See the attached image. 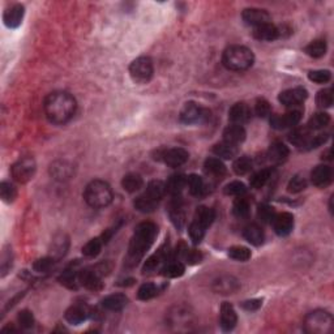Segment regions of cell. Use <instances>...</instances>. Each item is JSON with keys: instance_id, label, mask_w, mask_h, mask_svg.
<instances>
[{"instance_id": "6da1fadb", "label": "cell", "mask_w": 334, "mask_h": 334, "mask_svg": "<svg viewBox=\"0 0 334 334\" xmlns=\"http://www.w3.org/2000/svg\"><path fill=\"white\" fill-rule=\"evenodd\" d=\"M76 99L67 92H54L44 99V114L54 124H64L76 113Z\"/></svg>"}, {"instance_id": "7a4b0ae2", "label": "cell", "mask_w": 334, "mask_h": 334, "mask_svg": "<svg viewBox=\"0 0 334 334\" xmlns=\"http://www.w3.org/2000/svg\"><path fill=\"white\" fill-rule=\"evenodd\" d=\"M158 228L157 226L151 223V222H142L135 230L132 239L130 243V248H128V258L127 261L132 265L139 263L144 254L146 253L151 244L154 243V239L157 237Z\"/></svg>"}, {"instance_id": "3957f363", "label": "cell", "mask_w": 334, "mask_h": 334, "mask_svg": "<svg viewBox=\"0 0 334 334\" xmlns=\"http://www.w3.org/2000/svg\"><path fill=\"white\" fill-rule=\"evenodd\" d=\"M253 53L248 47L239 46V44L226 48L223 53V58H222V62L226 68L237 72L248 69L253 64Z\"/></svg>"}, {"instance_id": "277c9868", "label": "cell", "mask_w": 334, "mask_h": 334, "mask_svg": "<svg viewBox=\"0 0 334 334\" xmlns=\"http://www.w3.org/2000/svg\"><path fill=\"white\" fill-rule=\"evenodd\" d=\"M113 189L109 183L104 181H93L86 186L84 198L89 207L99 209L111 204L113 201Z\"/></svg>"}, {"instance_id": "5b68a950", "label": "cell", "mask_w": 334, "mask_h": 334, "mask_svg": "<svg viewBox=\"0 0 334 334\" xmlns=\"http://www.w3.org/2000/svg\"><path fill=\"white\" fill-rule=\"evenodd\" d=\"M333 316L326 311H314L304 319V330L311 334H329L333 331Z\"/></svg>"}, {"instance_id": "8992f818", "label": "cell", "mask_w": 334, "mask_h": 334, "mask_svg": "<svg viewBox=\"0 0 334 334\" xmlns=\"http://www.w3.org/2000/svg\"><path fill=\"white\" fill-rule=\"evenodd\" d=\"M154 73L153 62L150 58L141 57L133 60L130 65V74L132 80L137 84H146L151 80Z\"/></svg>"}, {"instance_id": "52a82bcc", "label": "cell", "mask_w": 334, "mask_h": 334, "mask_svg": "<svg viewBox=\"0 0 334 334\" xmlns=\"http://www.w3.org/2000/svg\"><path fill=\"white\" fill-rule=\"evenodd\" d=\"M36 161L32 157H24L13 165L12 176L18 183H28L36 174Z\"/></svg>"}, {"instance_id": "ba28073f", "label": "cell", "mask_w": 334, "mask_h": 334, "mask_svg": "<svg viewBox=\"0 0 334 334\" xmlns=\"http://www.w3.org/2000/svg\"><path fill=\"white\" fill-rule=\"evenodd\" d=\"M208 118H210V111L198 107L193 102H188L184 105L181 113V121L184 124H193L197 121L207 120Z\"/></svg>"}, {"instance_id": "9c48e42d", "label": "cell", "mask_w": 334, "mask_h": 334, "mask_svg": "<svg viewBox=\"0 0 334 334\" xmlns=\"http://www.w3.org/2000/svg\"><path fill=\"white\" fill-rule=\"evenodd\" d=\"M308 93L303 88L287 89L279 94V102L286 107H295L302 105L307 99Z\"/></svg>"}, {"instance_id": "30bf717a", "label": "cell", "mask_w": 334, "mask_h": 334, "mask_svg": "<svg viewBox=\"0 0 334 334\" xmlns=\"http://www.w3.org/2000/svg\"><path fill=\"white\" fill-rule=\"evenodd\" d=\"M302 119V111L299 110H293L284 115H273L270 118V124L275 130H285L296 125Z\"/></svg>"}, {"instance_id": "8fae6325", "label": "cell", "mask_w": 334, "mask_h": 334, "mask_svg": "<svg viewBox=\"0 0 334 334\" xmlns=\"http://www.w3.org/2000/svg\"><path fill=\"white\" fill-rule=\"evenodd\" d=\"M161 158L170 167H179V166L184 165L188 161L189 154L186 149L171 148L167 149V150H163L161 153Z\"/></svg>"}, {"instance_id": "7c38bea8", "label": "cell", "mask_w": 334, "mask_h": 334, "mask_svg": "<svg viewBox=\"0 0 334 334\" xmlns=\"http://www.w3.org/2000/svg\"><path fill=\"white\" fill-rule=\"evenodd\" d=\"M240 289V284L237 278L231 275H221L213 282V290L217 294L222 295H228V294H235Z\"/></svg>"}, {"instance_id": "4fadbf2b", "label": "cell", "mask_w": 334, "mask_h": 334, "mask_svg": "<svg viewBox=\"0 0 334 334\" xmlns=\"http://www.w3.org/2000/svg\"><path fill=\"white\" fill-rule=\"evenodd\" d=\"M272 222L275 234L279 235V237H286L294 228V216L290 213H287V212L275 214V217L273 218Z\"/></svg>"}, {"instance_id": "5bb4252c", "label": "cell", "mask_w": 334, "mask_h": 334, "mask_svg": "<svg viewBox=\"0 0 334 334\" xmlns=\"http://www.w3.org/2000/svg\"><path fill=\"white\" fill-rule=\"evenodd\" d=\"M79 282L80 285H83L85 289L90 291H99L102 290L104 287V284H102V279L98 274V272L92 269H84L79 273Z\"/></svg>"}, {"instance_id": "9a60e30c", "label": "cell", "mask_w": 334, "mask_h": 334, "mask_svg": "<svg viewBox=\"0 0 334 334\" xmlns=\"http://www.w3.org/2000/svg\"><path fill=\"white\" fill-rule=\"evenodd\" d=\"M242 17L247 25H251V27L253 28L270 22L269 13L266 12V11H264V9H259V8L244 9Z\"/></svg>"}, {"instance_id": "2e32d148", "label": "cell", "mask_w": 334, "mask_h": 334, "mask_svg": "<svg viewBox=\"0 0 334 334\" xmlns=\"http://www.w3.org/2000/svg\"><path fill=\"white\" fill-rule=\"evenodd\" d=\"M24 6H21V4H15L11 8H8L4 12L3 20L4 24L7 25L11 29H15V28H18L22 22V18H24Z\"/></svg>"}, {"instance_id": "e0dca14e", "label": "cell", "mask_w": 334, "mask_h": 334, "mask_svg": "<svg viewBox=\"0 0 334 334\" xmlns=\"http://www.w3.org/2000/svg\"><path fill=\"white\" fill-rule=\"evenodd\" d=\"M311 181L314 186L320 187V188L329 186L331 182V169L326 165L316 166L311 172Z\"/></svg>"}, {"instance_id": "ac0fdd59", "label": "cell", "mask_w": 334, "mask_h": 334, "mask_svg": "<svg viewBox=\"0 0 334 334\" xmlns=\"http://www.w3.org/2000/svg\"><path fill=\"white\" fill-rule=\"evenodd\" d=\"M228 118L234 124L242 125L243 123H246L251 119V109L248 107V105L243 104V102L235 104L228 111Z\"/></svg>"}, {"instance_id": "d6986e66", "label": "cell", "mask_w": 334, "mask_h": 334, "mask_svg": "<svg viewBox=\"0 0 334 334\" xmlns=\"http://www.w3.org/2000/svg\"><path fill=\"white\" fill-rule=\"evenodd\" d=\"M238 322L237 312L230 303H223L221 305V328L225 331H230L235 328Z\"/></svg>"}, {"instance_id": "ffe728a7", "label": "cell", "mask_w": 334, "mask_h": 334, "mask_svg": "<svg viewBox=\"0 0 334 334\" xmlns=\"http://www.w3.org/2000/svg\"><path fill=\"white\" fill-rule=\"evenodd\" d=\"M246 140V130L240 124H231L223 131V141L231 145H239Z\"/></svg>"}, {"instance_id": "44dd1931", "label": "cell", "mask_w": 334, "mask_h": 334, "mask_svg": "<svg viewBox=\"0 0 334 334\" xmlns=\"http://www.w3.org/2000/svg\"><path fill=\"white\" fill-rule=\"evenodd\" d=\"M289 154H290V151H289V148L285 144L275 141L273 142L269 150H268V158L274 165H281L289 158Z\"/></svg>"}, {"instance_id": "7402d4cb", "label": "cell", "mask_w": 334, "mask_h": 334, "mask_svg": "<svg viewBox=\"0 0 334 334\" xmlns=\"http://www.w3.org/2000/svg\"><path fill=\"white\" fill-rule=\"evenodd\" d=\"M253 37L259 41H266V42H272L275 41V39L279 37V30H278L277 27H274L273 24L268 22V24L260 25V27H256L253 29Z\"/></svg>"}, {"instance_id": "603a6c76", "label": "cell", "mask_w": 334, "mask_h": 334, "mask_svg": "<svg viewBox=\"0 0 334 334\" xmlns=\"http://www.w3.org/2000/svg\"><path fill=\"white\" fill-rule=\"evenodd\" d=\"M128 304V298L124 294H111L102 300V307L107 311L119 312Z\"/></svg>"}, {"instance_id": "cb8c5ba5", "label": "cell", "mask_w": 334, "mask_h": 334, "mask_svg": "<svg viewBox=\"0 0 334 334\" xmlns=\"http://www.w3.org/2000/svg\"><path fill=\"white\" fill-rule=\"evenodd\" d=\"M88 317V311L84 305L76 304L72 305L65 312V320L72 324V325H80L81 322H84Z\"/></svg>"}, {"instance_id": "d4e9b609", "label": "cell", "mask_w": 334, "mask_h": 334, "mask_svg": "<svg viewBox=\"0 0 334 334\" xmlns=\"http://www.w3.org/2000/svg\"><path fill=\"white\" fill-rule=\"evenodd\" d=\"M51 174L55 179L65 181V179H69L73 175V167H72L71 163L65 162V161H59V162L51 165Z\"/></svg>"}, {"instance_id": "484cf974", "label": "cell", "mask_w": 334, "mask_h": 334, "mask_svg": "<svg viewBox=\"0 0 334 334\" xmlns=\"http://www.w3.org/2000/svg\"><path fill=\"white\" fill-rule=\"evenodd\" d=\"M214 219H216V212H214L213 209H210V208L208 207H200L196 210L195 219H193V221L200 223L202 227L208 228L213 223Z\"/></svg>"}, {"instance_id": "4316f807", "label": "cell", "mask_w": 334, "mask_h": 334, "mask_svg": "<svg viewBox=\"0 0 334 334\" xmlns=\"http://www.w3.org/2000/svg\"><path fill=\"white\" fill-rule=\"evenodd\" d=\"M186 187H187V176H184V175L182 174L172 175L169 181H167V183H166V191H167L169 193H171V195L177 196L179 193H182V191H183Z\"/></svg>"}, {"instance_id": "83f0119b", "label": "cell", "mask_w": 334, "mask_h": 334, "mask_svg": "<svg viewBox=\"0 0 334 334\" xmlns=\"http://www.w3.org/2000/svg\"><path fill=\"white\" fill-rule=\"evenodd\" d=\"M244 238L253 246H260L264 242V231L259 225H248L244 228Z\"/></svg>"}, {"instance_id": "f1b7e54d", "label": "cell", "mask_w": 334, "mask_h": 334, "mask_svg": "<svg viewBox=\"0 0 334 334\" xmlns=\"http://www.w3.org/2000/svg\"><path fill=\"white\" fill-rule=\"evenodd\" d=\"M214 154L217 157H221L223 160H231V158L237 157L238 154V148L237 145H231L228 142H219L217 145H214L213 148Z\"/></svg>"}, {"instance_id": "f546056e", "label": "cell", "mask_w": 334, "mask_h": 334, "mask_svg": "<svg viewBox=\"0 0 334 334\" xmlns=\"http://www.w3.org/2000/svg\"><path fill=\"white\" fill-rule=\"evenodd\" d=\"M205 171L212 176H222L226 174V166L219 158H208L205 161Z\"/></svg>"}, {"instance_id": "4dcf8cb0", "label": "cell", "mask_w": 334, "mask_h": 334, "mask_svg": "<svg viewBox=\"0 0 334 334\" xmlns=\"http://www.w3.org/2000/svg\"><path fill=\"white\" fill-rule=\"evenodd\" d=\"M142 186H144V181L139 174H127L121 181V187L131 193L139 191Z\"/></svg>"}, {"instance_id": "1f68e13d", "label": "cell", "mask_w": 334, "mask_h": 334, "mask_svg": "<svg viewBox=\"0 0 334 334\" xmlns=\"http://www.w3.org/2000/svg\"><path fill=\"white\" fill-rule=\"evenodd\" d=\"M157 205L158 201L153 200V198L146 195V193H142L141 196H139V197L135 200V208H136L137 210H140V212H142V213H150V212H153V210L157 208Z\"/></svg>"}, {"instance_id": "d6a6232c", "label": "cell", "mask_w": 334, "mask_h": 334, "mask_svg": "<svg viewBox=\"0 0 334 334\" xmlns=\"http://www.w3.org/2000/svg\"><path fill=\"white\" fill-rule=\"evenodd\" d=\"M166 192H167V191H166V184L161 181L150 182V183L148 184V187H146L145 191L146 195L150 196L153 200H156V201L158 202L162 200V197L166 195Z\"/></svg>"}, {"instance_id": "836d02e7", "label": "cell", "mask_w": 334, "mask_h": 334, "mask_svg": "<svg viewBox=\"0 0 334 334\" xmlns=\"http://www.w3.org/2000/svg\"><path fill=\"white\" fill-rule=\"evenodd\" d=\"M170 217H171V221L174 222V225L177 228H182L186 223V213L183 210V205L177 200L172 202L171 208H170Z\"/></svg>"}, {"instance_id": "e575fe53", "label": "cell", "mask_w": 334, "mask_h": 334, "mask_svg": "<svg viewBox=\"0 0 334 334\" xmlns=\"http://www.w3.org/2000/svg\"><path fill=\"white\" fill-rule=\"evenodd\" d=\"M184 270H186V268H184L183 264H182L181 261L176 260V261H172V263L166 264L161 272H162V275H165V277L176 278V277H181V275H183Z\"/></svg>"}, {"instance_id": "d590c367", "label": "cell", "mask_w": 334, "mask_h": 334, "mask_svg": "<svg viewBox=\"0 0 334 334\" xmlns=\"http://www.w3.org/2000/svg\"><path fill=\"white\" fill-rule=\"evenodd\" d=\"M305 53L310 55L311 58H321L325 55L326 53V42L324 39H316V41L311 42L305 47Z\"/></svg>"}, {"instance_id": "8d00e7d4", "label": "cell", "mask_w": 334, "mask_h": 334, "mask_svg": "<svg viewBox=\"0 0 334 334\" xmlns=\"http://www.w3.org/2000/svg\"><path fill=\"white\" fill-rule=\"evenodd\" d=\"M329 121H330V116H329L328 114L317 113L310 119V121H308V124H307L308 125L307 128L311 131L322 130V128L326 127V125L329 124Z\"/></svg>"}, {"instance_id": "74e56055", "label": "cell", "mask_w": 334, "mask_h": 334, "mask_svg": "<svg viewBox=\"0 0 334 334\" xmlns=\"http://www.w3.org/2000/svg\"><path fill=\"white\" fill-rule=\"evenodd\" d=\"M187 186H188V189H189V192H191V195H193V196L201 195L205 189V184H204V181H202V177L198 176V175H196V174H193V175H191V176L187 177Z\"/></svg>"}, {"instance_id": "f35d334b", "label": "cell", "mask_w": 334, "mask_h": 334, "mask_svg": "<svg viewBox=\"0 0 334 334\" xmlns=\"http://www.w3.org/2000/svg\"><path fill=\"white\" fill-rule=\"evenodd\" d=\"M102 244H104V242H102L101 238H94V239L89 240L85 246L83 247L84 256H86V258H90V259L98 256L102 249Z\"/></svg>"}, {"instance_id": "ab89813d", "label": "cell", "mask_w": 334, "mask_h": 334, "mask_svg": "<svg viewBox=\"0 0 334 334\" xmlns=\"http://www.w3.org/2000/svg\"><path fill=\"white\" fill-rule=\"evenodd\" d=\"M272 175V170L270 169H263L251 177V187L254 189H260L268 183Z\"/></svg>"}, {"instance_id": "60d3db41", "label": "cell", "mask_w": 334, "mask_h": 334, "mask_svg": "<svg viewBox=\"0 0 334 334\" xmlns=\"http://www.w3.org/2000/svg\"><path fill=\"white\" fill-rule=\"evenodd\" d=\"M165 258H166V251H163V249H160L157 253H154L153 256H150V258L146 260L145 265H144V269H142L144 270V273L154 272V270L160 266V264L162 263V261H165Z\"/></svg>"}, {"instance_id": "b9f144b4", "label": "cell", "mask_w": 334, "mask_h": 334, "mask_svg": "<svg viewBox=\"0 0 334 334\" xmlns=\"http://www.w3.org/2000/svg\"><path fill=\"white\" fill-rule=\"evenodd\" d=\"M334 101V94H333V89L328 88L324 89V90H320L316 95V104L319 105V107L321 109H328L333 105Z\"/></svg>"}, {"instance_id": "7bdbcfd3", "label": "cell", "mask_w": 334, "mask_h": 334, "mask_svg": "<svg viewBox=\"0 0 334 334\" xmlns=\"http://www.w3.org/2000/svg\"><path fill=\"white\" fill-rule=\"evenodd\" d=\"M0 197L4 202H12L17 197V189L13 184L3 182L0 184Z\"/></svg>"}, {"instance_id": "ee69618b", "label": "cell", "mask_w": 334, "mask_h": 334, "mask_svg": "<svg viewBox=\"0 0 334 334\" xmlns=\"http://www.w3.org/2000/svg\"><path fill=\"white\" fill-rule=\"evenodd\" d=\"M249 202L247 201L246 198L240 197L237 198L235 201H234V205H233V213L234 216L238 217V218H244V217H247L249 214Z\"/></svg>"}, {"instance_id": "f6af8a7d", "label": "cell", "mask_w": 334, "mask_h": 334, "mask_svg": "<svg viewBox=\"0 0 334 334\" xmlns=\"http://www.w3.org/2000/svg\"><path fill=\"white\" fill-rule=\"evenodd\" d=\"M158 293H160V289L154 284H144L139 289L137 296L140 300H150L154 296H157Z\"/></svg>"}, {"instance_id": "bcb514c9", "label": "cell", "mask_w": 334, "mask_h": 334, "mask_svg": "<svg viewBox=\"0 0 334 334\" xmlns=\"http://www.w3.org/2000/svg\"><path fill=\"white\" fill-rule=\"evenodd\" d=\"M228 256H230L233 260L247 261L251 259V251H249L247 247L235 246V247H231V248L228 249Z\"/></svg>"}, {"instance_id": "7dc6e473", "label": "cell", "mask_w": 334, "mask_h": 334, "mask_svg": "<svg viewBox=\"0 0 334 334\" xmlns=\"http://www.w3.org/2000/svg\"><path fill=\"white\" fill-rule=\"evenodd\" d=\"M308 131H310L308 128H299V130H295L290 135V141L296 146H304L305 142H307L308 139L311 137Z\"/></svg>"}, {"instance_id": "c3c4849f", "label": "cell", "mask_w": 334, "mask_h": 334, "mask_svg": "<svg viewBox=\"0 0 334 334\" xmlns=\"http://www.w3.org/2000/svg\"><path fill=\"white\" fill-rule=\"evenodd\" d=\"M205 230H207V228L202 227V226L200 225V223H197L196 221H193L192 223L189 225V228H188V233H189V237H191V240H192L195 244H198V243H200L202 239H204Z\"/></svg>"}, {"instance_id": "681fc988", "label": "cell", "mask_w": 334, "mask_h": 334, "mask_svg": "<svg viewBox=\"0 0 334 334\" xmlns=\"http://www.w3.org/2000/svg\"><path fill=\"white\" fill-rule=\"evenodd\" d=\"M234 171L238 175H246L252 170V161L248 157H239L234 162Z\"/></svg>"}, {"instance_id": "f907efd6", "label": "cell", "mask_w": 334, "mask_h": 334, "mask_svg": "<svg viewBox=\"0 0 334 334\" xmlns=\"http://www.w3.org/2000/svg\"><path fill=\"white\" fill-rule=\"evenodd\" d=\"M330 71H328V69H316V71H311L308 73V79L316 84L328 83L330 80Z\"/></svg>"}, {"instance_id": "816d5d0a", "label": "cell", "mask_w": 334, "mask_h": 334, "mask_svg": "<svg viewBox=\"0 0 334 334\" xmlns=\"http://www.w3.org/2000/svg\"><path fill=\"white\" fill-rule=\"evenodd\" d=\"M59 282L64 285L68 289H77V282H79V275L74 274L73 270H65L59 277Z\"/></svg>"}, {"instance_id": "f5cc1de1", "label": "cell", "mask_w": 334, "mask_h": 334, "mask_svg": "<svg viewBox=\"0 0 334 334\" xmlns=\"http://www.w3.org/2000/svg\"><path fill=\"white\" fill-rule=\"evenodd\" d=\"M55 264V259L54 258H43L38 259L33 264V269L38 273H47Z\"/></svg>"}, {"instance_id": "db71d44e", "label": "cell", "mask_w": 334, "mask_h": 334, "mask_svg": "<svg viewBox=\"0 0 334 334\" xmlns=\"http://www.w3.org/2000/svg\"><path fill=\"white\" fill-rule=\"evenodd\" d=\"M258 216H259V218L264 222V223H269V222H272L273 218L275 217L274 208L270 207V205H268V204L260 205L258 209Z\"/></svg>"}, {"instance_id": "11a10c76", "label": "cell", "mask_w": 334, "mask_h": 334, "mask_svg": "<svg viewBox=\"0 0 334 334\" xmlns=\"http://www.w3.org/2000/svg\"><path fill=\"white\" fill-rule=\"evenodd\" d=\"M247 192L246 186L242 183V182H231L227 186L225 187V193L228 196H242Z\"/></svg>"}, {"instance_id": "9f6ffc18", "label": "cell", "mask_w": 334, "mask_h": 334, "mask_svg": "<svg viewBox=\"0 0 334 334\" xmlns=\"http://www.w3.org/2000/svg\"><path fill=\"white\" fill-rule=\"evenodd\" d=\"M287 188H289V192L291 193L302 192V191L307 188V181L303 176H300V175H296V176L291 179Z\"/></svg>"}, {"instance_id": "6f0895ef", "label": "cell", "mask_w": 334, "mask_h": 334, "mask_svg": "<svg viewBox=\"0 0 334 334\" xmlns=\"http://www.w3.org/2000/svg\"><path fill=\"white\" fill-rule=\"evenodd\" d=\"M17 320H18V324H20L21 328L30 329L34 326V316H33L32 312L28 310L21 311L17 316Z\"/></svg>"}, {"instance_id": "680465c9", "label": "cell", "mask_w": 334, "mask_h": 334, "mask_svg": "<svg viewBox=\"0 0 334 334\" xmlns=\"http://www.w3.org/2000/svg\"><path fill=\"white\" fill-rule=\"evenodd\" d=\"M254 113L256 115L260 116V118H265V116L270 115V105L269 102L264 99V98H260L256 101V105H254Z\"/></svg>"}, {"instance_id": "91938a15", "label": "cell", "mask_w": 334, "mask_h": 334, "mask_svg": "<svg viewBox=\"0 0 334 334\" xmlns=\"http://www.w3.org/2000/svg\"><path fill=\"white\" fill-rule=\"evenodd\" d=\"M184 260H187V263L191 264V265H195V264L201 263L202 254L201 252L196 251V249H187L186 254H184Z\"/></svg>"}, {"instance_id": "94428289", "label": "cell", "mask_w": 334, "mask_h": 334, "mask_svg": "<svg viewBox=\"0 0 334 334\" xmlns=\"http://www.w3.org/2000/svg\"><path fill=\"white\" fill-rule=\"evenodd\" d=\"M325 141H326V135H317V136L310 137V139H308V141L305 142L304 148L307 149L317 148V146L322 145Z\"/></svg>"}, {"instance_id": "6125c7cd", "label": "cell", "mask_w": 334, "mask_h": 334, "mask_svg": "<svg viewBox=\"0 0 334 334\" xmlns=\"http://www.w3.org/2000/svg\"><path fill=\"white\" fill-rule=\"evenodd\" d=\"M261 305H263V300L261 299H251V300L243 302L242 307L246 311H248V312H252V311H258Z\"/></svg>"}, {"instance_id": "be15d7a7", "label": "cell", "mask_w": 334, "mask_h": 334, "mask_svg": "<svg viewBox=\"0 0 334 334\" xmlns=\"http://www.w3.org/2000/svg\"><path fill=\"white\" fill-rule=\"evenodd\" d=\"M12 266V254L11 252L4 251L3 256H2V272H3V275L6 274L7 270Z\"/></svg>"}]
</instances>
